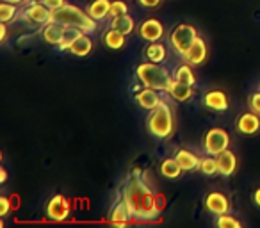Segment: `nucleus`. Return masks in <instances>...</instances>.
<instances>
[{
    "label": "nucleus",
    "instance_id": "nucleus-23",
    "mask_svg": "<svg viewBox=\"0 0 260 228\" xmlns=\"http://www.w3.org/2000/svg\"><path fill=\"white\" fill-rule=\"evenodd\" d=\"M125 34L118 32V30L114 29H109L104 32V36H102V41H104V45L107 48H111V50H119V48L125 47Z\"/></svg>",
    "mask_w": 260,
    "mask_h": 228
},
{
    "label": "nucleus",
    "instance_id": "nucleus-2",
    "mask_svg": "<svg viewBox=\"0 0 260 228\" xmlns=\"http://www.w3.org/2000/svg\"><path fill=\"white\" fill-rule=\"evenodd\" d=\"M52 22H57L64 27H79L84 32H94L96 30V20H93L87 11L72 4H64L62 8L52 11Z\"/></svg>",
    "mask_w": 260,
    "mask_h": 228
},
{
    "label": "nucleus",
    "instance_id": "nucleus-37",
    "mask_svg": "<svg viewBox=\"0 0 260 228\" xmlns=\"http://www.w3.org/2000/svg\"><path fill=\"white\" fill-rule=\"evenodd\" d=\"M253 202H255L256 207H260V189H256V191L253 192Z\"/></svg>",
    "mask_w": 260,
    "mask_h": 228
},
{
    "label": "nucleus",
    "instance_id": "nucleus-12",
    "mask_svg": "<svg viewBox=\"0 0 260 228\" xmlns=\"http://www.w3.org/2000/svg\"><path fill=\"white\" fill-rule=\"evenodd\" d=\"M203 107H207L209 111H216V112H224L228 109V96L224 91L221 89H212L209 93L203 94L202 98Z\"/></svg>",
    "mask_w": 260,
    "mask_h": 228
},
{
    "label": "nucleus",
    "instance_id": "nucleus-16",
    "mask_svg": "<svg viewBox=\"0 0 260 228\" xmlns=\"http://www.w3.org/2000/svg\"><path fill=\"white\" fill-rule=\"evenodd\" d=\"M136 102H138L139 107L145 109V111H153V109L162 102V98H160L157 89H152V87L145 86V89H139L138 93H136Z\"/></svg>",
    "mask_w": 260,
    "mask_h": 228
},
{
    "label": "nucleus",
    "instance_id": "nucleus-15",
    "mask_svg": "<svg viewBox=\"0 0 260 228\" xmlns=\"http://www.w3.org/2000/svg\"><path fill=\"white\" fill-rule=\"evenodd\" d=\"M166 93L170 94L175 102H189L192 98V94H194V89H192L191 84L173 79L170 86H168Z\"/></svg>",
    "mask_w": 260,
    "mask_h": 228
},
{
    "label": "nucleus",
    "instance_id": "nucleus-9",
    "mask_svg": "<svg viewBox=\"0 0 260 228\" xmlns=\"http://www.w3.org/2000/svg\"><path fill=\"white\" fill-rule=\"evenodd\" d=\"M203 207L209 214L219 216V214H228L230 212V200L226 198V194L219 191H212L205 196L203 200Z\"/></svg>",
    "mask_w": 260,
    "mask_h": 228
},
{
    "label": "nucleus",
    "instance_id": "nucleus-7",
    "mask_svg": "<svg viewBox=\"0 0 260 228\" xmlns=\"http://www.w3.org/2000/svg\"><path fill=\"white\" fill-rule=\"evenodd\" d=\"M22 18L30 25H47L52 20V9H48L43 2H34L29 8L23 9Z\"/></svg>",
    "mask_w": 260,
    "mask_h": 228
},
{
    "label": "nucleus",
    "instance_id": "nucleus-14",
    "mask_svg": "<svg viewBox=\"0 0 260 228\" xmlns=\"http://www.w3.org/2000/svg\"><path fill=\"white\" fill-rule=\"evenodd\" d=\"M130 221H134V216L130 212L128 205L123 200L116 202V205L109 212V223L114 224V226H126Z\"/></svg>",
    "mask_w": 260,
    "mask_h": 228
},
{
    "label": "nucleus",
    "instance_id": "nucleus-5",
    "mask_svg": "<svg viewBox=\"0 0 260 228\" xmlns=\"http://www.w3.org/2000/svg\"><path fill=\"white\" fill-rule=\"evenodd\" d=\"M196 38H198V32H196L194 25L178 23L173 29V32L170 34V43H171V47H173V50L182 57V55L189 50V47L194 43Z\"/></svg>",
    "mask_w": 260,
    "mask_h": 228
},
{
    "label": "nucleus",
    "instance_id": "nucleus-27",
    "mask_svg": "<svg viewBox=\"0 0 260 228\" xmlns=\"http://www.w3.org/2000/svg\"><path fill=\"white\" fill-rule=\"evenodd\" d=\"M173 79L182 80V82H187V84H191V86H194L196 84V75H194V72H192V68H191L189 62H184V64H180L177 70H175Z\"/></svg>",
    "mask_w": 260,
    "mask_h": 228
},
{
    "label": "nucleus",
    "instance_id": "nucleus-24",
    "mask_svg": "<svg viewBox=\"0 0 260 228\" xmlns=\"http://www.w3.org/2000/svg\"><path fill=\"white\" fill-rule=\"evenodd\" d=\"M134 27H136V22H134V18L128 15V13H126V15H123V16H116V18H112V22H111V29L118 30V32L125 34V36L132 34Z\"/></svg>",
    "mask_w": 260,
    "mask_h": 228
},
{
    "label": "nucleus",
    "instance_id": "nucleus-32",
    "mask_svg": "<svg viewBox=\"0 0 260 228\" xmlns=\"http://www.w3.org/2000/svg\"><path fill=\"white\" fill-rule=\"evenodd\" d=\"M248 105H249V111L260 114V91H256V93H253L251 96H249Z\"/></svg>",
    "mask_w": 260,
    "mask_h": 228
},
{
    "label": "nucleus",
    "instance_id": "nucleus-31",
    "mask_svg": "<svg viewBox=\"0 0 260 228\" xmlns=\"http://www.w3.org/2000/svg\"><path fill=\"white\" fill-rule=\"evenodd\" d=\"M128 13V6L123 2V0H114L111 6V16L112 18H116V16H123Z\"/></svg>",
    "mask_w": 260,
    "mask_h": 228
},
{
    "label": "nucleus",
    "instance_id": "nucleus-21",
    "mask_svg": "<svg viewBox=\"0 0 260 228\" xmlns=\"http://www.w3.org/2000/svg\"><path fill=\"white\" fill-rule=\"evenodd\" d=\"M91 50H93V40L87 36V32H84L82 36L70 47L68 52L73 55H77V57H87V55L91 54Z\"/></svg>",
    "mask_w": 260,
    "mask_h": 228
},
{
    "label": "nucleus",
    "instance_id": "nucleus-36",
    "mask_svg": "<svg viewBox=\"0 0 260 228\" xmlns=\"http://www.w3.org/2000/svg\"><path fill=\"white\" fill-rule=\"evenodd\" d=\"M6 36H8V27H6V23H2V25H0V41H2V43L6 41Z\"/></svg>",
    "mask_w": 260,
    "mask_h": 228
},
{
    "label": "nucleus",
    "instance_id": "nucleus-1",
    "mask_svg": "<svg viewBox=\"0 0 260 228\" xmlns=\"http://www.w3.org/2000/svg\"><path fill=\"white\" fill-rule=\"evenodd\" d=\"M121 200L128 205L136 221H153L160 214L155 192L145 182V177H141L139 170H134L125 180Z\"/></svg>",
    "mask_w": 260,
    "mask_h": 228
},
{
    "label": "nucleus",
    "instance_id": "nucleus-22",
    "mask_svg": "<svg viewBox=\"0 0 260 228\" xmlns=\"http://www.w3.org/2000/svg\"><path fill=\"white\" fill-rule=\"evenodd\" d=\"M145 57L152 62H159V64H162L168 57V50L162 43L153 41V43H150L148 47L145 48Z\"/></svg>",
    "mask_w": 260,
    "mask_h": 228
},
{
    "label": "nucleus",
    "instance_id": "nucleus-4",
    "mask_svg": "<svg viewBox=\"0 0 260 228\" xmlns=\"http://www.w3.org/2000/svg\"><path fill=\"white\" fill-rule=\"evenodd\" d=\"M146 128L157 139H168L173 134V111H171V107L164 100L153 111H150L148 118H146Z\"/></svg>",
    "mask_w": 260,
    "mask_h": 228
},
{
    "label": "nucleus",
    "instance_id": "nucleus-30",
    "mask_svg": "<svg viewBox=\"0 0 260 228\" xmlns=\"http://www.w3.org/2000/svg\"><path fill=\"white\" fill-rule=\"evenodd\" d=\"M214 223H216L217 228H241V223L235 217H232L230 214H219V216H216Z\"/></svg>",
    "mask_w": 260,
    "mask_h": 228
},
{
    "label": "nucleus",
    "instance_id": "nucleus-10",
    "mask_svg": "<svg viewBox=\"0 0 260 228\" xmlns=\"http://www.w3.org/2000/svg\"><path fill=\"white\" fill-rule=\"evenodd\" d=\"M139 36L148 43L160 41L164 38V25L157 18H148L139 25Z\"/></svg>",
    "mask_w": 260,
    "mask_h": 228
},
{
    "label": "nucleus",
    "instance_id": "nucleus-8",
    "mask_svg": "<svg viewBox=\"0 0 260 228\" xmlns=\"http://www.w3.org/2000/svg\"><path fill=\"white\" fill-rule=\"evenodd\" d=\"M45 214L52 221H64L70 217V202L62 194H54L47 202Z\"/></svg>",
    "mask_w": 260,
    "mask_h": 228
},
{
    "label": "nucleus",
    "instance_id": "nucleus-3",
    "mask_svg": "<svg viewBox=\"0 0 260 228\" xmlns=\"http://www.w3.org/2000/svg\"><path fill=\"white\" fill-rule=\"evenodd\" d=\"M136 77H138L143 86L152 87V89L157 91H166L168 86L171 84V80H173V75H171L170 70L164 68L159 62H152V61L138 64Z\"/></svg>",
    "mask_w": 260,
    "mask_h": 228
},
{
    "label": "nucleus",
    "instance_id": "nucleus-19",
    "mask_svg": "<svg viewBox=\"0 0 260 228\" xmlns=\"http://www.w3.org/2000/svg\"><path fill=\"white\" fill-rule=\"evenodd\" d=\"M111 0H93L89 6H87V15L91 16L96 22H104L111 16Z\"/></svg>",
    "mask_w": 260,
    "mask_h": 228
},
{
    "label": "nucleus",
    "instance_id": "nucleus-29",
    "mask_svg": "<svg viewBox=\"0 0 260 228\" xmlns=\"http://www.w3.org/2000/svg\"><path fill=\"white\" fill-rule=\"evenodd\" d=\"M198 170L202 171L203 175H209V177H212V175H219V171H217V160L214 155H209V157H203V159H200V166Z\"/></svg>",
    "mask_w": 260,
    "mask_h": 228
},
{
    "label": "nucleus",
    "instance_id": "nucleus-39",
    "mask_svg": "<svg viewBox=\"0 0 260 228\" xmlns=\"http://www.w3.org/2000/svg\"><path fill=\"white\" fill-rule=\"evenodd\" d=\"M6 2H11V4H23V2H25V0H6Z\"/></svg>",
    "mask_w": 260,
    "mask_h": 228
},
{
    "label": "nucleus",
    "instance_id": "nucleus-28",
    "mask_svg": "<svg viewBox=\"0 0 260 228\" xmlns=\"http://www.w3.org/2000/svg\"><path fill=\"white\" fill-rule=\"evenodd\" d=\"M16 16H18V8H16V4L2 0V4H0V22L2 23L15 22Z\"/></svg>",
    "mask_w": 260,
    "mask_h": 228
},
{
    "label": "nucleus",
    "instance_id": "nucleus-13",
    "mask_svg": "<svg viewBox=\"0 0 260 228\" xmlns=\"http://www.w3.org/2000/svg\"><path fill=\"white\" fill-rule=\"evenodd\" d=\"M207 54H209V52H207L205 41H203L202 38H196L194 43L189 47V50L182 55V59H184V62H189L191 66H200L205 62Z\"/></svg>",
    "mask_w": 260,
    "mask_h": 228
},
{
    "label": "nucleus",
    "instance_id": "nucleus-35",
    "mask_svg": "<svg viewBox=\"0 0 260 228\" xmlns=\"http://www.w3.org/2000/svg\"><path fill=\"white\" fill-rule=\"evenodd\" d=\"M138 2H139V6H143V8L153 9V8H157V6H160L162 0H138Z\"/></svg>",
    "mask_w": 260,
    "mask_h": 228
},
{
    "label": "nucleus",
    "instance_id": "nucleus-38",
    "mask_svg": "<svg viewBox=\"0 0 260 228\" xmlns=\"http://www.w3.org/2000/svg\"><path fill=\"white\" fill-rule=\"evenodd\" d=\"M6 178H8V173H6V170L2 168V170H0V182H6Z\"/></svg>",
    "mask_w": 260,
    "mask_h": 228
},
{
    "label": "nucleus",
    "instance_id": "nucleus-17",
    "mask_svg": "<svg viewBox=\"0 0 260 228\" xmlns=\"http://www.w3.org/2000/svg\"><path fill=\"white\" fill-rule=\"evenodd\" d=\"M62 32H64V25H61V23H57V22H52L50 20V22H48L47 25H43V29H41V40H43L47 45L59 47Z\"/></svg>",
    "mask_w": 260,
    "mask_h": 228
},
{
    "label": "nucleus",
    "instance_id": "nucleus-26",
    "mask_svg": "<svg viewBox=\"0 0 260 228\" xmlns=\"http://www.w3.org/2000/svg\"><path fill=\"white\" fill-rule=\"evenodd\" d=\"M182 168L180 164L177 162V159L175 157H170V159H164L162 162H160V173H162V177L166 178H178L182 175Z\"/></svg>",
    "mask_w": 260,
    "mask_h": 228
},
{
    "label": "nucleus",
    "instance_id": "nucleus-11",
    "mask_svg": "<svg viewBox=\"0 0 260 228\" xmlns=\"http://www.w3.org/2000/svg\"><path fill=\"white\" fill-rule=\"evenodd\" d=\"M235 128H237L239 134L242 136H253L260 131V114L249 111L244 112L237 118V123H235Z\"/></svg>",
    "mask_w": 260,
    "mask_h": 228
},
{
    "label": "nucleus",
    "instance_id": "nucleus-33",
    "mask_svg": "<svg viewBox=\"0 0 260 228\" xmlns=\"http://www.w3.org/2000/svg\"><path fill=\"white\" fill-rule=\"evenodd\" d=\"M9 209H11V203H9V200L6 198V196H0V216H2V217L8 216Z\"/></svg>",
    "mask_w": 260,
    "mask_h": 228
},
{
    "label": "nucleus",
    "instance_id": "nucleus-6",
    "mask_svg": "<svg viewBox=\"0 0 260 228\" xmlns=\"http://www.w3.org/2000/svg\"><path fill=\"white\" fill-rule=\"evenodd\" d=\"M230 146V136L224 128H210L207 134L203 136V152L207 155H219L221 152L228 150Z\"/></svg>",
    "mask_w": 260,
    "mask_h": 228
},
{
    "label": "nucleus",
    "instance_id": "nucleus-34",
    "mask_svg": "<svg viewBox=\"0 0 260 228\" xmlns=\"http://www.w3.org/2000/svg\"><path fill=\"white\" fill-rule=\"evenodd\" d=\"M41 2H43V4L47 6L48 9H52V11H54V9H59V8H62V6L66 4L64 0H41Z\"/></svg>",
    "mask_w": 260,
    "mask_h": 228
},
{
    "label": "nucleus",
    "instance_id": "nucleus-20",
    "mask_svg": "<svg viewBox=\"0 0 260 228\" xmlns=\"http://www.w3.org/2000/svg\"><path fill=\"white\" fill-rule=\"evenodd\" d=\"M173 157L177 159V162L180 164V168L184 171H194L200 166V157L187 148H178Z\"/></svg>",
    "mask_w": 260,
    "mask_h": 228
},
{
    "label": "nucleus",
    "instance_id": "nucleus-18",
    "mask_svg": "<svg viewBox=\"0 0 260 228\" xmlns=\"http://www.w3.org/2000/svg\"><path fill=\"white\" fill-rule=\"evenodd\" d=\"M216 160H217V171H219V175H223V177H230V175H234L235 170H237V157H235V153L230 152V150H224L219 155H216Z\"/></svg>",
    "mask_w": 260,
    "mask_h": 228
},
{
    "label": "nucleus",
    "instance_id": "nucleus-25",
    "mask_svg": "<svg viewBox=\"0 0 260 228\" xmlns=\"http://www.w3.org/2000/svg\"><path fill=\"white\" fill-rule=\"evenodd\" d=\"M82 34H84V30L79 29V27H64V32H62L61 43H59L57 48L59 50H70V47H72Z\"/></svg>",
    "mask_w": 260,
    "mask_h": 228
}]
</instances>
